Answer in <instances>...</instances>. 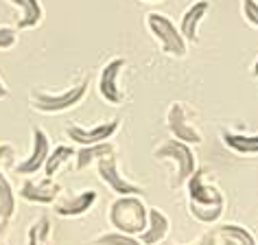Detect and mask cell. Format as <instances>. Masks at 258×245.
I'll return each mask as SVG.
<instances>
[{
  "instance_id": "9c48e42d",
  "label": "cell",
  "mask_w": 258,
  "mask_h": 245,
  "mask_svg": "<svg viewBox=\"0 0 258 245\" xmlns=\"http://www.w3.org/2000/svg\"><path fill=\"white\" fill-rule=\"evenodd\" d=\"M18 195L31 204H55L57 197L61 195V186L55 182V177H27Z\"/></svg>"
},
{
  "instance_id": "8fae6325",
  "label": "cell",
  "mask_w": 258,
  "mask_h": 245,
  "mask_svg": "<svg viewBox=\"0 0 258 245\" xmlns=\"http://www.w3.org/2000/svg\"><path fill=\"white\" fill-rule=\"evenodd\" d=\"M186 186H188V202L197 204V206H225L223 193L215 189V186H208L204 182V171L195 169V173L186 179Z\"/></svg>"
},
{
  "instance_id": "7c38bea8",
  "label": "cell",
  "mask_w": 258,
  "mask_h": 245,
  "mask_svg": "<svg viewBox=\"0 0 258 245\" xmlns=\"http://www.w3.org/2000/svg\"><path fill=\"white\" fill-rule=\"evenodd\" d=\"M210 11V3L208 0H195L188 9L182 14L179 20V33L186 40V44H197L199 42V24Z\"/></svg>"
},
{
  "instance_id": "e0dca14e",
  "label": "cell",
  "mask_w": 258,
  "mask_h": 245,
  "mask_svg": "<svg viewBox=\"0 0 258 245\" xmlns=\"http://www.w3.org/2000/svg\"><path fill=\"white\" fill-rule=\"evenodd\" d=\"M221 138H223V145L236 153H243V156L258 153V134H236V132L223 130Z\"/></svg>"
},
{
  "instance_id": "277c9868",
  "label": "cell",
  "mask_w": 258,
  "mask_h": 245,
  "mask_svg": "<svg viewBox=\"0 0 258 245\" xmlns=\"http://www.w3.org/2000/svg\"><path fill=\"white\" fill-rule=\"evenodd\" d=\"M147 29H149V33L156 37V42L160 44V48H162L166 55H171V57H184L186 55L188 44H186L182 33H179L177 24L173 22L169 16L151 11V14L147 16Z\"/></svg>"
},
{
  "instance_id": "4fadbf2b",
  "label": "cell",
  "mask_w": 258,
  "mask_h": 245,
  "mask_svg": "<svg viewBox=\"0 0 258 245\" xmlns=\"http://www.w3.org/2000/svg\"><path fill=\"white\" fill-rule=\"evenodd\" d=\"M96 199H99L96 191H92V189L79 191V193H75V195L55 202V215H59V217H81L96 204Z\"/></svg>"
},
{
  "instance_id": "52a82bcc",
  "label": "cell",
  "mask_w": 258,
  "mask_h": 245,
  "mask_svg": "<svg viewBox=\"0 0 258 245\" xmlns=\"http://www.w3.org/2000/svg\"><path fill=\"white\" fill-rule=\"evenodd\" d=\"M166 127H169L171 136L175 140H182L186 145H199L202 143V132L188 118L184 103H171L169 112H166Z\"/></svg>"
},
{
  "instance_id": "5bb4252c",
  "label": "cell",
  "mask_w": 258,
  "mask_h": 245,
  "mask_svg": "<svg viewBox=\"0 0 258 245\" xmlns=\"http://www.w3.org/2000/svg\"><path fill=\"white\" fill-rule=\"evenodd\" d=\"M171 230V221L160 208H149L147 215V228L138 234V241L143 245H160L169 236Z\"/></svg>"
},
{
  "instance_id": "8992f818",
  "label": "cell",
  "mask_w": 258,
  "mask_h": 245,
  "mask_svg": "<svg viewBox=\"0 0 258 245\" xmlns=\"http://www.w3.org/2000/svg\"><path fill=\"white\" fill-rule=\"evenodd\" d=\"M31 138H33V147H31V153L27 158H22L20 162H18L14 169L18 175H35L37 171H42V166L44 162H46V158H48V153H50V138H48V134L42 130V127H33L31 130Z\"/></svg>"
},
{
  "instance_id": "6da1fadb",
  "label": "cell",
  "mask_w": 258,
  "mask_h": 245,
  "mask_svg": "<svg viewBox=\"0 0 258 245\" xmlns=\"http://www.w3.org/2000/svg\"><path fill=\"white\" fill-rule=\"evenodd\" d=\"M147 215H149V208L140 195H120L109 206L107 219L116 232L138 236L147 228Z\"/></svg>"
},
{
  "instance_id": "484cf974",
  "label": "cell",
  "mask_w": 258,
  "mask_h": 245,
  "mask_svg": "<svg viewBox=\"0 0 258 245\" xmlns=\"http://www.w3.org/2000/svg\"><path fill=\"white\" fill-rule=\"evenodd\" d=\"M16 42H18L16 29H11V27H0V50L14 48Z\"/></svg>"
},
{
  "instance_id": "ffe728a7",
  "label": "cell",
  "mask_w": 258,
  "mask_h": 245,
  "mask_svg": "<svg viewBox=\"0 0 258 245\" xmlns=\"http://www.w3.org/2000/svg\"><path fill=\"white\" fill-rule=\"evenodd\" d=\"M217 234L232 238L236 245H258L254 234L245 225H238V223H223L221 228H217Z\"/></svg>"
},
{
  "instance_id": "5b68a950",
  "label": "cell",
  "mask_w": 258,
  "mask_h": 245,
  "mask_svg": "<svg viewBox=\"0 0 258 245\" xmlns=\"http://www.w3.org/2000/svg\"><path fill=\"white\" fill-rule=\"evenodd\" d=\"M96 169H99V177L101 182L107 186V189H112L116 195H143V186L140 184H134L129 182V179L122 175L120 169H118V160L112 153V156H105L101 158L99 162H96Z\"/></svg>"
},
{
  "instance_id": "4dcf8cb0",
  "label": "cell",
  "mask_w": 258,
  "mask_h": 245,
  "mask_svg": "<svg viewBox=\"0 0 258 245\" xmlns=\"http://www.w3.org/2000/svg\"><path fill=\"white\" fill-rule=\"evenodd\" d=\"M145 3H160V0H145Z\"/></svg>"
},
{
  "instance_id": "2e32d148",
  "label": "cell",
  "mask_w": 258,
  "mask_h": 245,
  "mask_svg": "<svg viewBox=\"0 0 258 245\" xmlns=\"http://www.w3.org/2000/svg\"><path fill=\"white\" fill-rule=\"evenodd\" d=\"M114 153V145L109 143H99V145H88V147H81L79 151H75V169L77 171H83L88 166L96 164L101 158L105 156H112Z\"/></svg>"
},
{
  "instance_id": "30bf717a",
  "label": "cell",
  "mask_w": 258,
  "mask_h": 245,
  "mask_svg": "<svg viewBox=\"0 0 258 245\" xmlns=\"http://www.w3.org/2000/svg\"><path fill=\"white\" fill-rule=\"evenodd\" d=\"M118 130H120V118H112L107 122H99V125H92V127L73 125V127H68L66 130V136L77 145L88 147V145L107 143V140L112 138Z\"/></svg>"
},
{
  "instance_id": "f1b7e54d",
  "label": "cell",
  "mask_w": 258,
  "mask_h": 245,
  "mask_svg": "<svg viewBox=\"0 0 258 245\" xmlns=\"http://www.w3.org/2000/svg\"><path fill=\"white\" fill-rule=\"evenodd\" d=\"M219 236V234H217ZM221 245H236L234 241H232V238H228V236H221Z\"/></svg>"
},
{
  "instance_id": "83f0119b",
  "label": "cell",
  "mask_w": 258,
  "mask_h": 245,
  "mask_svg": "<svg viewBox=\"0 0 258 245\" xmlns=\"http://www.w3.org/2000/svg\"><path fill=\"white\" fill-rule=\"evenodd\" d=\"M7 96H9V90L5 86V81L0 79V99H7Z\"/></svg>"
},
{
  "instance_id": "9a60e30c",
  "label": "cell",
  "mask_w": 258,
  "mask_h": 245,
  "mask_svg": "<svg viewBox=\"0 0 258 245\" xmlns=\"http://www.w3.org/2000/svg\"><path fill=\"white\" fill-rule=\"evenodd\" d=\"M9 5H14L18 9V31H27V29H35L40 27L44 20V7L40 0H7Z\"/></svg>"
},
{
  "instance_id": "3957f363",
  "label": "cell",
  "mask_w": 258,
  "mask_h": 245,
  "mask_svg": "<svg viewBox=\"0 0 258 245\" xmlns=\"http://www.w3.org/2000/svg\"><path fill=\"white\" fill-rule=\"evenodd\" d=\"M153 158L156 160H171L175 164V177H173L171 186L173 189H179V186L186 184L192 173L197 169V160H195V153L186 143L182 140H175V138H166L162 145H158L153 149Z\"/></svg>"
},
{
  "instance_id": "44dd1931",
  "label": "cell",
  "mask_w": 258,
  "mask_h": 245,
  "mask_svg": "<svg viewBox=\"0 0 258 245\" xmlns=\"http://www.w3.org/2000/svg\"><path fill=\"white\" fill-rule=\"evenodd\" d=\"M223 210H225V206H197V204L188 202L190 217L195 219V221H199V223H206V225L219 221L221 215H223Z\"/></svg>"
},
{
  "instance_id": "cb8c5ba5",
  "label": "cell",
  "mask_w": 258,
  "mask_h": 245,
  "mask_svg": "<svg viewBox=\"0 0 258 245\" xmlns=\"http://www.w3.org/2000/svg\"><path fill=\"white\" fill-rule=\"evenodd\" d=\"M241 9L245 20L254 29H258V0H241Z\"/></svg>"
},
{
  "instance_id": "d6986e66",
  "label": "cell",
  "mask_w": 258,
  "mask_h": 245,
  "mask_svg": "<svg viewBox=\"0 0 258 245\" xmlns=\"http://www.w3.org/2000/svg\"><path fill=\"white\" fill-rule=\"evenodd\" d=\"M16 212V193L5 171H0V221H11Z\"/></svg>"
},
{
  "instance_id": "603a6c76",
  "label": "cell",
  "mask_w": 258,
  "mask_h": 245,
  "mask_svg": "<svg viewBox=\"0 0 258 245\" xmlns=\"http://www.w3.org/2000/svg\"><path fill=\"white\" fill-rule=\"evenodd\" d=\"M94 245H143V243L132 234H122V232H105V234L94 238Z\"/></svg>"
},
{
  "instance_id": "7a4b0ae2",
  "label": "cell",
  "mask_w": 258,
  "mask_h": 245,
  "mask_svg": "<svg viewBox=\"0 0 258 245\" xmlns=\"http://www.w3.org/2000/svg\"><path fill=\"white\" fill-rule=\"evenodd\" d=\"M88 88H90L88 79H81L77 86L66 88L63 92H46V90L35 88V90H31L29 101H31V107L37 109V112L57 114V112H66V109L79 105V103L86 99Z\"/></svg>"
},
{
  "instance_id": "4316f807",
  "label": "cell",
  "mask_w": 258,
  "mask_h": 245,
  "mask_svg": "<svg viewBox=\"0 0 258 245\" xmlns=\"http://www.w3.org/2000/svg\"><path fill=\"white\" fill-rule=\"evenodd\" d=\"M7 234H9V221H0V245H7Z\"/></svg>"
},
{
  "instance_id": "d4e9b609",
  "label": "cell",
  "mask_w": 258,
  "mask_h": 245,
  "mask_svg": "<svg viewBox=\"0 0 258 245\" xmlns=\"http://www.w3.org/2000/svg\"><path fill=\"white\" fill-rule=\"evenodd\" d=\"M160 245H217V232L208 230V232H204L197 241H190V243H177V241H166L164 238Z\"/></svg>"
},
{
  "instance_id": "7402d4cb",
  "label": "cell",
  "mask_w": 258,
  "mask_h": 245,
  "mask_svg": "<svg viewBox=\"0 0 258 245\" xmlns=\"http://www.w3.org/2000/svg\"><path fill=\"white\" fill-rule=\"evenodd\" d=\"M48 236H50V219L40 217L37 221L31 223L27 232V245H48Z\"/></svg>"
},
{
  "instance_id": "ba28073f",
  "label": "cell",
  "mask_w": 258,
  "mask_h": 245,
  "mask_svg": "<svg viewBox=\"0 0 258 245\" xmlns=\"http://www.w3.org/2000/svg\"><path fill=\"white\" fill-rule=\"evenodd\" d=\"M122 70H125V59H122V57H114V59H109L105 66L101 68L99 94L109 105H120V103L125 101V92H122L118 86V77Z\"/></svg>"
},
{
  "instance_id": "f546056e",
  "label": "cell",
  "mask_w": 258,
  "mask_h": 245,
  "mask_svg": "<svg viewBox=\"0 0 258 245\" xmlns=\"http://www.w3.org/2000/svg\"><path fill=\"white\" fill-rule=\"evenodd\" d=\"M251 73H254V77L258 79V59H256V64H254V70H251Z\"/></svg>"
},
{
  "instance_id": "ac0fdd59",
  "label": "cell",
  "mask_w": 258,
  "mask_h": 245,
  "mask_svg": "<svg viewBox=\"0 0 258 245\" xmlns=\"http://www.w3.org/2000/svg\"><path fill=\"white\" fill-rule=\"evenodd\" d=\"M73 158H75V149H73V147H68V145L53 147L50 153H48V158H46V162H44V166H42L44 175H46V177H55L57 173H59L61 166L68 164Z\"/></svg>"
}]
</instances>
